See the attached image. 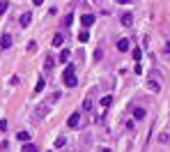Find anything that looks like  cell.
<instances>
[{"mask_svg":"<svg viewBox=\"0 0 170 152\" xmlns=\"http://www.w3.org/2000/svg\"><path fill=\"white\" fill-rule=\"evenodd\" d=\"M163 51H166V53L170 55V42H166V49H163Z\"/></svg>","mask_w":170,"mask_h":152,"instance_id":"f546056e","label":"cell"},{"mask_svg":"<svg viewBox=\"0 0 170 152\" xmlns=\"http://www.w3.org/2000/svg\"><path fill=\"white\" fill-rule=\"evenodd\" d=\"M44 85H46V83H44V78H39V81H37V85H34V92H42V90H44Z\"/></svg>","mask_w":170,"mask_h":152,"instance_id":"ac0fdd59","label":"cell"},{"mask_svg":"<svg viewBox=\"0 0 170 152\" xmlns=\"http://www.w3.org/2000/svg\"><path fill=\"white\" fill-rule=\"evenodd\" d=\"M16 138H19V141H28L30 134H28V131H19V134H16Z\"/></svg>","mask_w":170,"mask_h":152,"instance_id":"2e32d148","label":"cell"},{"mask_svg":"<svg viewBox=\"0 0 170 152\" xmlns=\"http://www.w3.org/2000/svg\"><path fill=\"white\" fill-rule=\"evenodd\" d=\"M129 49H131V42H129V39H120V42H117V51H122V53H126Z\"/></svg>","mask_w":170,"mask_h":152,"instance_id":"277c9868","label":"cell"},{"mask_svg":"<svg viewBox=\"0 0 170 152\" xmlns=\"http://www.w3.org/2000/svg\"><path fill=\"white\" fill-rule=\"evenodd\" d=\"M87 39H90V32H87V30H83L78 35V42H87Z\"/></svg>","mask_w":170,"mask_h":152,"instance_id":"e0dca14e","label":"cell"},{"mask_svg":"<svg viewBox=\"0 0 170 152\" xmlns=\"http://www.w3.org/2000/svg\"><path fill=\"white\" fill-rule=\"evenodd\" d=\"M67 60H69V49H64L60 53V62H67Z\"/></svg>","mask_w":170,"mask_h":152,"instance_id":"44dd1931","label":"cell"},{"mask_svg":"<svg viewBox=\"0 0 170 152\" xmlns=\"http://www.w3.org/2000/svg\"><path fill=\"white\" fill-rule=\"evenodd\" d=\"M140 58H143V51H140V49H133V60H140Z\"/></svg>","mask_w":170,"mask_h":152,"instance_id":"cb8c5ba5","label":"cell"},{"mask_svg":"<svg viewBox=\"0 0 170 152\" xmlns=\"http://www.w3.org/2000/svg\"><path fill=\"white\" fill-rule=\"evenodd\" d=\"M64 145H67V138H64V136H60V138L55 141V148H64Z\"/></svg>","mask_w":170,"mask_h":152,"instance_id":"d6986e66","label":"cell"},{"mask_svg":"<svg viewBox=\"0 0 170 152\" xmlns=\"http://www.w3.org/2000/svg\"><path fill=\"white\" fill-rule=\"evenodd\" d=\"M94 19H97L94 14H85L80 21H83V26H85V28H90V26H94Z\"/></svg>","mask_w":170,"mask_h":152,"instance_id":"ba28073f","label":"cell"},{"mask_svg":"<svg viewBox=\"0 0 170 152\" xmlns=\"http://www.w3.org/2000/svg\"><path fill=\"white\" fill-rule=\"evenodd\" d=\"M71 23H74V16H71V14L64 16V26H71Z\"/></svg>","mask_w":170,"mask_h":152,"instance_id":"4316f807","label":"cell"},{"mask_svg":"<svg viewBox=\"0 0 170 152\" xmlns=\"http://www.w3.org/2000/svg\"><path fill=\"white\" fill-rule=\"evenodd\" d=\"M0 129H2V131L7 129V120H0Z\"/></svg>","mask_w":170,"mask_h":152,"instance_id":"83f0119b","label":"cell"},{"mask_svg":"<svg viewBox=\"0 0 170 152\" xmlns=\"http://www.w3.org/2000/svg\"><path fill=\"white\" fill-rule=\"evenodd\" d=\"M62 42H64V35H62V32H55V35H53V46L57 49V46H62Z\"/></svg>","mask_w":170,"mask_h":152,"instance_id":"30bf717a","label":"cell"},{"mask_svg":"<svg viewBox=\"0 0 170 152\" xmlns=\"http://www.w3.org/2000/svg\"><path fill=\"white\" fill-rule=\"evenodd\" d=\"M48 111H51V104H48V102H42V104L37 106V111L32 113V122H39V120H44L46 115H48Z\"/></svg>","mask_w":170,"mask_h":152,"instance_id":"6da1fadb","label":"cell"},{"mask_svg":"<svg viewBox=\"0 0 170 152\" xmlns=\"http://www.w3.org/2000/svg\"><path fill=\"white\" fill-rule=\"evenodd\" d=\"M57 99H60V92H53V95H51L48 99H46V102H48V104H51V106H53V104L57 102Z\"/></svg>","mask_w":170,"mask_h":152,"instance_id":"9a60e30c","label":"cell"},{"mask_svg":"<svg viewBox=\"0 0 170 152\" xmlns=\"http://www.w3.org/2000/svg\"><path fill=\"white\" fill-rule=\"evenodd\" d=\"M34 51H37V44L30 42V44H28V53H34Z\"/></svg>","mask_w":170,"mask_h":152,"instance_id":"d4e9b609","label":"cell"},{"mask_svg":"<svg viewBox=\"0 0 170 152\" xmlns=\"http://www.w3.org/2000/svg\"><path fill=\"white\" fill-rule=\"evenodd\" d=\"M159 143L163 145V143H170V131H161L159 134Z\"/></svg>","mask_w":170,"mask_h":152,"instance_id":"8fae6325","label":"cell"},{"mask_svg":"<svg viewBox=\"0 0 170 152\" xmlns=\"http://www.w3.org/2000/svg\"><path fill=\"white\" fill-rule=\"evenodd\" d=\"M53 62H55V60H53V55H46V60H44V67H46V69H53Z\"/></svg>","mask_w":170,"mask_h":152,"instance_id":"5bb4252c","label":"cell"},{"mask_svg":"<svg viewBox=\"0 0 170 152\" xmlns=\"http://www.w3.org/2000/svg\"><path fill=\"white\" fill-rule=\"evenodd\" d=\"M67 127H69V129H78V127H80V113H78V111L67 118Z\"/></svg>","mask_w":170,"mask_h":152,"instance_id":"3957f363","label":"cell"},{"mask_svg":"<svg viewBox=\"0 0 170 152\" xmlns=\"http://www.w3.org/2000/svg\"><path fill=\"white\" fill-rule=\"evenodd\" d=\"M143 118H145V108L136 106V108H133V120H143Z\"/></svg>","mask_w":170,"mask_h":152,"instance_id":"9c48e42d","label":"cell"},{"mask_svg":"<svg viewBox=\"0 0 170 152\" xmlns=\"http://www.w3.org/2000/svg\"><path fill=\"white\" fill-rule=\"evenodd\" d=\"M120 21H122V26H124V28H131V26H133V16L129 14V12H126V14H122Z\"/></svg>","mask_w":170,"mask_h":152,"instance_id":"8992f818","label":"cell"},{"mask_svg":"<svg viewBox=\"0 0 170 152\" xmlns=\"http://www.w3.org/2000/svg\"><path fill=\"white\" fill-rule=\"evenodd\" d=\"M115 2H117V5H129L131 0H115Z\"/></svg>","mask_w":170,"mask_h":152,"instance_id":"f1b7e54d","label":"cell"},{"mask_svg":"<svg viewBox=\"0 0 170 152\" xmlns=\"http://www.w3.org/2000/svg\"><path fill=\"white\" fill-rule=\"evenodd\" d=\"M147 88H149L152 92H159V90H161V85L156 83V81H147Z\"/></svg>","mask_w":170,"mask_h":152,"instance_id":"7c38bea8","label":"cell"},{"mask_svg":"<svg viewBox=\"0 0 170 152\" xmlns=\"http://www.w3.org/2000/svg\"><path fill=\"white\" fill-rule=\"evenodd\" d=\"M23 150H25V152H34V150H37V145H32V143H25V145H23Z\"/></svg>","mask_w":170,"mask_h":152,"instance_id":"603a6c76","label":"cell"},{"mask_svg":"<svg viewBox=\"0 0 170 152\" xmlns=\"http://www.w3.org/2000/svg\"><path fill=\"white\" fill-rule=\"evenodd\" d=\"M11 46V35H2V37H0V49H9Z\"/></svg>","mask_w":170,"mask_h":152,"instance_id":"5b68a950","label":"cell"},{"mask_svg":"<svg viewBox=\"0 0 170 152\" xmlns=\"http://www.w3.org/2000/svg\"><path fill=\"white\" fill-rule=\"evenodd\" d=\"M7 7H9L7 0H0V14H5V12H7Z\"/></svg>","mask_w":170,"mask_h":152,"instance_id":"ffe728a7","label":"cell"},{"mask_svg":"<svg viewBox=\"0 0 170 152\" xmlns=\"http://www.w3.org/2000/svg\"><path fill=\"white\" fill-rule=\"evenodd\" d=\"M62 78H64V85H69V88H74L76 83H78V78H76V74H74V67H71V65H69L67 69H64Z\"/></svg>","mask_w":170,"mask_h":152,"instance_id":"7a4b0ae2","label":"cell"},{"mask_svg":"<svg viewBox=\"0 0 170 152\" xmlns=\"http://www.w3.org/2000/svg\"><path fill=\"white\" fill-rule=\"evenodd\" d=\"M83 111H92V99H90V97L83 102Z\"/></svg>","mask_w":170,"mask_h":152,"instance_id":"7402d4cb","label":"cell"},{"mask_svg":"<svg viewBox=\"0 0 170 152\" xmlns=\"http://www.w3.org/2000/svg\"><path fill=\"white\" fill-rule=\"evenodd\" d=\"M30 21H32V14H30V12H23V14H21V26L28 28V26H30Z\"/></svg>","mask_w":170,"mask_h":152,"instance_id":"52a82bcc","label":"cell"},{"mask_svg":"<svg viewBox=\"0 0 170 152\" xmlns=\"http://www.w3.org/2000/svg\"><path fill=\"white\" fill-rule=\"evenodd\" d=\"M133 72H136V74H143V65H140L138 60H136V67H133Z\"/></svg>","mask_w":170,"mask_h":152,"instance_id":"484cf974","label":"cell"},{"mask_svg":"<svg viewBox=\"0 0 170 152\" xmlns=\"http://www.w3.org/2000/svg\"><path fill=\"white\" fill-rule=\"evenodd\" d=\"M110 104H113V97H110V95H106V97L101 99V106L103 108H110Z\"/></svg>","mask_w":170,"mask_h":152,"instance_id":"4fadbf2b","label":"cell"},{"mask_svg":"<svg viewBox=\"0 0 170 152\" xmlns=\"http://www.w3.org/2000/svg\"><path fill=\"white\" fill-rule=\"evenodd\" d=\"M44 2V0H32V5H34V7H37V5H42Z\"/></svg>","mask_w":170,"mask_h":152,"instance_id":"4dcf8cb0","label":"cell"}]
</instances>
